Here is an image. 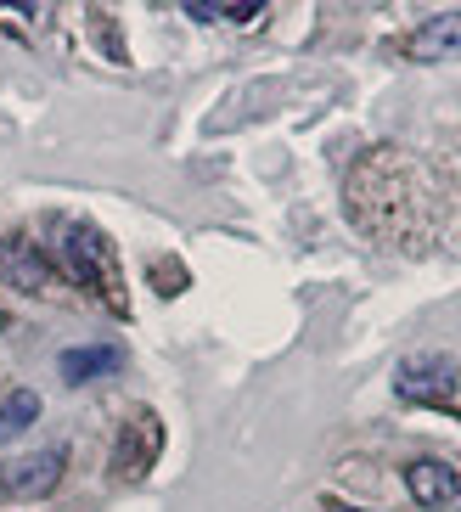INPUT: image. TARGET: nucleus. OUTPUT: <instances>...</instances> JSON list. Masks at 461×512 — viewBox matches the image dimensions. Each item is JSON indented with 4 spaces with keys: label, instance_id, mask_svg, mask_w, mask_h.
I'll use <instances>...</instances> for the list:
<instances>
[{
    "label": "nucleus",
    "instance_id": "f257e3e1",
    "mask_svg": "<svg viewBox=\"0 0 461 512\" xmlns=\"http://www.w3.org/2000/svg\"><path fill=\"white\" fill-rule=\"evenodd\" d=\"M57 254H62V265H68V276H74L79 287H90L96 299H119V259H113V242L96 226L68 220V226L57 231Z\"/></svg>",
    "mask_w": 461,
    "mask_h": 512
},
{
    "label": "nucleus",
    "instance_id": "f03ea898",
    "mask_svg": "<svg viewBox=\"0 0 461 512\" xmlns=\"http://www.w3.org/2000/svg\"><path fill=\"white\" fill-rule=\"evenodd\" d=\"M456 361L450 355H439V349H422V355H405L400 372H394V389H400V400H417V406H445V400H456Z\"/></svg>",
    "mask_w": 461,
    "mask_h": 512
},
{
    "label": "nucleus",
    "instance_id": "7ed1b4c3",
    "mask_svg": "<svg viewBox=\"0 0 461 512\" xmlns=\"http://www.w3.org/2000/svg\"><path fill=\"white\" fill-rule=\"evenodd\" d=\"M62 451H29V456H6L0 462V501H40L62 484Z\"/></svg>",
    "mask_w": 461,
    "mask_h": 512
},
{
    "label": "nucleus",
    "instance_id": "20e7f679",
    "mask_svg": "<svg viewBox=\"0 0 461 512\" xmlns=\"http://www.w3.org/2000/svg\"><path fill=\"white\" fill-rule=\"evenodd\" d=\"M405 490H411L428 512H445V507L461 501V473L445 467V462H433V456H422V462L405 467Z\"/></svg>",
    "mask_w": 461,
    "mask_h": 512
},
{
    "label": "nucleus",
    "instance_id": "39448f33",
    "mask_svg": "<svg viewBox=\"0 0 461 512\" xmlns=\"http://www.w3.org/2000/svg\"><path fill=\"white\" fill-rule=\"evenodd\" d=\"M405 51H411L417 62H456L461 57V12L428 17V23L405 40Z\"/></svg>",
    "mask_w": 461,
    "mask_h": 512
},
{
    "label": "nucleus",
    "instance_id": "423d86ee",
    "mask_svg": "<svg viewBox=\"0 0 461 512\" xmlns=\"http://www.w3.org/2000/svg\"><path fill=\"white\" fill-rule=\"evenodd\" d=\"M158 445H164V428L141 411L135 422H124V439H119V451H113V467H119L124 479H135V473H147V462L158 456Z\"/></svg>",
    "mask_w": 461,
    "mask_h": 512
},
{
    "label": "nucleus",
    "instance_id": "0eeeda50",
    "mask_svg": "<svg viewBox=\"0 0 461 512\" xmlns=\"http://www.w3.org/2000/svg\"><path fill=\"white\" fill-rule=\"evenodd\" d=\"M0 276H6V287H23V293H40L45 276H51V265L40 259V248L23 237L0 242Z\"/></svg>",
    "mask_w": 461,
    "mask_h": 512
},
{
    "label": "nucleus",
    "instance_id": "6e6552de",
    "mask_svg": "<svg viewBox=\"0 0 461 512\" xmlns=\"http://www.w3.org/2000/svg\"><path fill=\"white\" fill-rule=\"evenodd\" d=\"M119 366V349L113 344H90V349H62V361H57V372H62V383H96V377H107Z\"/></svg>",
    "mask_w": 461,
    "mask_h": 512
},
{
    "label": "nucleus",
    "instance_id": "1a4fd4ad",
    "mask_svg": "<svg viewBox=\"0 0 461 512\" xmlns=\"http://www.w3.org/2000/svg\"><path fill=\"white\" fill-rule=\"evenodd\" d=\"M34 422H40V394L34 389H6V400H0V445L17 434H29Z\"/></svg>",
    "mask_w": 461,
    "mask_h": 512
},
{
    "label": "nucleus",
    "instance_id": "9d476101",
    "mask_svg": "<svg viewBox=\"0 0 461 512\" xmlns=\"http://www.w3.org/2000/svg\"><path fill=\"white\" fill-rule=\"evenodd\" d=\"M265 12V6H214V0H186V17H197V23H253V17Z\"/></svg>",
    "mask_w": 461,
    "mask_h": 512
},
{
    "label": "nucleus",
    "instance_id": "9b49d317",
    "mask_svg": "<svg viewBox=\"0 0 461 512\" xmlns=\"http://www.w3.org/2000/svg\"><path fill=\"white\" fill-rule=\"evenodd\" d=\"M338 512H355V507H338Z\"/></svg>",
    "mask_w": 461,
    "mask_h": 512
}]
</instances>
